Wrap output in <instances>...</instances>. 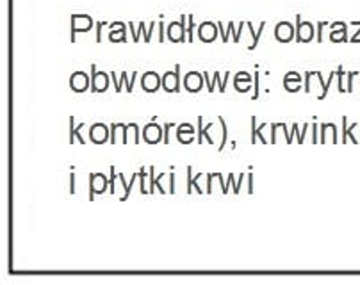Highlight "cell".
I'll return each mask as SVG.
<instances>
[{"label":"cell","instance_id":"6da1fadb","mask_svg":"<svg viewBox=\"0 0 360 285\" xmlns=\"http://www.w3.org/2000/svg\"><path fill=\"white\" fill-rule=\"evenodd\" d=\"M109 185L111 184L104 173H93L89 177V201H93L96 194H104Z\"/></svg>","mask_w":360,"mask_h":285},{"label":"cell","instance_id":"7a4b0ae2","mask_svg":"<svg viewBox=\"0 0 360 285\" xmlns=\"http://www.w3.org/2000/svg\"><path fill=\"white\" fill-rule=\"evenodd\" d=\"M109 134H111V127L105 124H95L89 127V139L95 145H104V142L111 141Z\"/></svg>","mask_w":360,"mask_h":285},{"label":"cell","instance_id":"3957f363","mask_svg":"<svg viewBox=\"0 0 360 285\" xmlns=\"http://www.w3.org/2000/svg\"><path fill=\"white\" fill-rule=\"evenodd\" d=\"M162 127L158 124H146L143 128V141L148 142V145H158L162 141Z\"/></svg>","mask_w":360,"mask_h":285},{"label":"cell","instance_id":"277c9868","mask_svg":"<svg viewBox=\"0 0 360 285\" xmlns=\"http://www.w3.org/2000/svg\"><path fill=\"white\" fill-rule=\"evenodd\" d=\"M89 86H91V79L84 72H75V74L70 77V88L75 93H84L88 91Z\"/></svg>","mask_w":360,"mask_h":285},{"label":"cell","instance_id":"5b68a950","mask_svg":"<svg viewBox=\"0 0 360 285\" xmlns=\"http://www.w3.org/2000/svg\"><path fill=\"white\" fill-rule=\"evenodd\" d=\"M162 86V77L155 72H146L141 79V88L145 89L146 93H155L159 91Z\"/></svg>","mask_w":360,"mask_h":285},{"label":"cell","instance_id":"8992f818","mask_svg":"<svg viewBox=\"0 0 360 285\" xmlns=\"http://www.w3.org/2000/svg\"><path fill=\"white\" fill-rule=\"evenodd\" d=\"M179 66L175 72H168L162 75V89L166 93H179L180 91V77H179Z\"/></svg>","mask_w":360,"mask_h":285},{"label":"cell","instance_id":"52a82bcc","mask_svg":"<svg viewBox=\"0 0 360 285\" xmlns=\"http://www.w3.org/2000/svg\"><path fill=\"white\" fill-rule=\"evenodd\" d=\"M93 69V75H91V91L93 93H105L109 89V77L105 72H95Z\"/></svg>","mask_w":360,"mask_h":285},{"label":"cell","instance_id":"ba28073f","mask_svg":"<svg viewBox=\"0 0 360 285\" xmlns=\"http://www.w3.org/2000/svg\"><path fill=\"white\" fill-rule=\"evenodd\" d=\"M184 88L188 89L189 93L202 91V88H203L202 74H198V72H189L184 79Z\"/></svg>","mask_w":360,"mask_h":285},{"label":"cell","instance_id":"9c48e42d","mask_svg":"<svg viewBox=\"0 0 360 285\" xmlns=\"http://www.w3.org/2000/svg\"><path fill=\"white\" fill-rule=\"evenodd\" d=\"M195 127L189 124H182L176 127V139H179L182 145H189V142L195 141Z\"/></svg>","mask_w":360,"mask_h":285},{"label":"cell","instance_id":"30bf717a","mask_svg":"<svg viewBox=\"0 0 360 285\" xmlns=\"http://www.w3.org/2000/svg\"><path fill=\"white\" fill-rule=\"evenodd\" d=\"M292 34H295V29H292L289 23H280L275 31V36L280 41H289V39L292 38Z\"/></svg>","mask_w":360,"mask_h":285},{"label":"cell","instance_id":"8fae6325","mask_svg":"<svg viewBox=\"0 0 360 285\" xmlns=\"http://www.w3.org/2000/svg\"><path fill=\"white\" fill-rule=\"evenodd\" d=\"M200 38L202 41H212L216 38V27L212 23H203L200 27Z\"/></svg>","mask_w":360,"mask_h":285},{"label":"cell","instance_id":"7c38bea8","mask_svg":"<svg viewBox=\"0 0 360 285\" xmlns=\"http://www.w3.org/2000/svg\"><path fill=\"white\" fill-rule=\"evenodd\" d=\"M211 128V127H209ZM207 128V131H209ZM198 131H200V138H198V142H203V138L207 139L209 141V145H212V139H211V135H209V132L205 131V128H203V120H202V116H200L198 118Z\"/></svg>","mask_w":360,"mask_h":285},{"label":"cell","instance_id":"4fadbf2b","mask_svg":"<svg viewBox=\"0 0 360 285\" xmlns=\"http://www.w3.org/2000/svg\"><path fill=\"white\" fill-rule=\"evenodd\" d=\"M116 175H118V173H116V171H115V168H111V182H109V184H111V185H109V193H111V194L116 193V189H115Z\"/></svg>","mask_w":360,"mask_h":285},{"label":"cell","instance_id":"5bb4252c","mask_svg":"<svg viewBox=\"0 0 360 285\" xmlns=\"http://www.w3.org/2000/svg\"><path fill=\"white\" fill-rule=\"evenodd\" d=\"M219 124H221V127H223V141H221V145H219V150H223V147H225V139H226V124L223 118H219Z\"/></svg>","mask_w":360,"mask_h":285},{"label":"cell","instance_id":"9a60e30c","mask_svg":"<svg viewBox=\"0 0 360 285\" xmlns=\"http://www.w3.org/2000/svg\"><path fill=\"white\" fill-rule=\"evenodd\" d=\"M175 125L173 124H166L165 125V142H168V134H169V128H173Z\"/></svg>","mask_w":360,"mask_h":285}]
</instances>
